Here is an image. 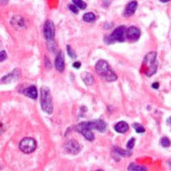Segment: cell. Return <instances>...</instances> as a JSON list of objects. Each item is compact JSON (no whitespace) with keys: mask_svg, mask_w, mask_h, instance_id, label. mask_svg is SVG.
I'll return each mask as SVG.
<instances>
[{"mask_svg":"<svg viewBox=\"0 0 171 171\" xmlns=\"http://www.w3.org/2000/svg\"><path fill=\"white\" fill-rule=\"evenodd\" d=\"M11 24L13 25L19 26V27L21 28L24 26V20L21 17H14L11 21Z\"/></svg>","mask_w":171,"mask_h":171,"instance_id":"cell-18","label":"cell"},{"mask_svg":"<svg viewBox=\"0 0 171 171\" xmlns=\"http://www.w3.org/2000/svg\"><path fill=\"white\" fill-rule=\"evenodd\" d=\"M20 75L19 69H16L13 70L11 73L6 75L2 78V82L4 84H10L15 82L19 79Z\"/></svg>","mask_w":171,"mask_h":171,"instance_id":"cell-11","label":"cell"},{"mask_svg":"<svg viewBox=\"0 0 171 171\" xmlns=\"http://www.w3.org/2000/svg\"><path fill=\"white\" fill-rule=\"evenodd\" d=\"M167 124L169 125H171V117H170L167 119Z\"/></svg>","mask_w":171,"mask_h":171,"instance_id":"cell-31","label":"cell"},{"mask_svg":"<svg viewBox=\"0 0 171 171\" xmlns=\"http://www.w3.org/2000/svg\"><path fill=\"white\" fill-rule=\"evenodd\" d=\"M81 77L83 80V82L86 84V85L87 86H92L93 85L95 80V78L91 73H88V72H84L81 75Z\"/></svg>","mask_w":171,"mask_h":171,"instance_id":"cell-14","label":"cell"},{"mask_svg":"<svg viewBox=\"0 0 171 171\" xmlns=\"http://www.w3.org/2000/svg\"><path fill=\"white\" fill-rule=\"evenodd\" d=\"M66 49H67V53L69 54V57H71L72 59H75V58H76L77 56H76V54H75V51L73 50V49H72L69 45L66 46Z\"/></svg>","mask_w":171,"mask_h":171,"instance_id":"cell-24","label":"cell"},{"mask_svg":"<svg viewBox=\"0 0 171 171\" xmlns=\"http://www.w3.org/2000/svg\"><path fill=\"white\" fill-rule=\"evenodd\" d=\"M74 4L77 6L78 8H80V9H85L87 6V4L85 2H84L83 0H72Z\"/></svg>","mask_w":171,"mask_h":171,"instance_id":"cell-21","label":"cell"},{"mask_svg":"<svg viewBox=\"0 0 171 171\" xmlns=\"http://www.w3.org/2000/svg\"><path fill=\"white\" fill-rule=\"evenodd\" d=\"M37 146L36 141L32 138H24L20 142L19 149L24 153H31L35 151Z\"/></svg>","mask_w":171,"mask_h":171,"instance_id":"cell-5","label":"cell"},{"mask_svg":"<svg viewBox=\"0 0 171 171\" xmlns=\"http://www.w3.org/2000/svg\"><path fill=\"white\" fill-rule=\"evenodd\" d=\"M7 58V54L5 51H1L0 52V59H1V62L4 61Z\"/></svg>","mask_w":171,"mask_h":171,"instance_id":"cell-27","label":"cell"},{"mask_svg":"<svg viewBox=\"0 0 171 171\" xmlns=\"http://www.w3.org/2000/svg\"><path fill=\"white\" fill-rule=\"evenodd\" d=\"M135 143H136V139L134 138H132L127 144V149H129V150L132 149L135 145Z\"/></svg>","mask_w":171,"mask_h":171,"instance_id":"cell-25","label":"cell"},{"mask_svg":"<svg viewBox=\"0 0 171 171\" xmlns=\"http://www.w3.org/2000/svg\"><path fill=\"white\" fill-rule=\"evenodd\" d=\"M138 2L136 1H132L127 4L124 10L125 17H130L133 15L137 10Z\"/></svg>","mask_w":171,"mask_h":171,"instance_id":"cell-13","label":"cell"},{"mask_svg":"<svg viewBox=\"0 0 171 171\" xmlns=\"http://www.w3.org/2000/svg\"><path fill=\"white\" fill-rule=\"evenodd\" d=\"M87 126L91 129H96L99 132L103 133L106 129V123L105 121L101 119H97L92 121L86 122Z\"/></svg>","mask_w":171,"mask_h":171,"instance_id":"cell-8","label":"cell"},{"mask_svg":"<svg viewBox=\"0 0 171 171\" xmlns=\"http://www.w3.org/2000/svg\"><path fill=\"white\" fill-rule=\"evenodd\" d=\"M45 65L46 68H47V69H50L51 68V64L50 60H49V59L47 57L45 58Z\"/></svg>","mask_w":171,"mask_h":171,"instance_id":"cell-28","label":"cell"},{"mask_svg":"<svg viewBox=\"0 0 171 171\" xmlns=\"http://www.w3.org/2000/svg\"><path fill=\"white\" fill-rule=\"evenodd\" d=\"M95 171H103L102 170H95Z\"/></svg>","mask_w":171,"mask_h":171,"instance_id":"cell-33","label":"cell"},{"mask_svg":"<svg viewBox=\"0 0 171 171\" xmlns=\"http://www.w3.org/2000/svg\"><path fill=\"white\" fill-rule=\"evenodd\" d=\"M133 127H134V129L136 130V132L138 133V134H142V133H144L145 132V129H144V126L142 125L140 123H136L134 124H133Z\"/></svg>","mask_w":171,"mask_h":171,"instance_id":"cell-22","label":"cell"},{"mask_svg":"<svg viewBox=\"0 0 171 171\" xmlns=\"http://www.w3.org/2000/svg\"><path fill=\"white\" fill-rule=\"evenodd\" d=\"M161 145L164 148H168L171 145V141L168 137H163L160 140Z\"/></svg>","mask_w":171,"mask_h":171,"instance_id":"cell-23","label":"cell"},{"mask_svg":"<svg viewBox=\"0 0 171 171\" xmlns=\"http://www.w3.org/2000/svg\"><path fill=\"white\" fill-rule=\"evenodd\" d=\"M81 63L80 62H75V63H73V67L74 68H76V69H79V68H80V66H81Z\"/></svg>","mask_w":171,"mask_h":171,"instance_id":"cell-29","label":"cell"},{"mask_svg":"<svg viewBox=\"0 0 171 171\" xmlns=\"http://www.w3.org/2000/svg\"><path fill=\"white\" fill-rule=\"evenodd\" d=\"M114 151L117 152L118 155H120L121 156H123V157H129V156L132 155V152L129 150H124L121 149V148L118 147H115Z\"/></svg>","mask_w":171,"mask_h":171,"instance_id":"cell-20","label":"cell"},{"mask_svg":"<svg viewBox=\"0 0 171 171\" xmlns=\"http://www.w3.org/2000/svg\"><path fill=\"white\" fill-rule=\"evenodd\" d=\"M141 32L135 26H131L127 30V38L132 41H136L140 39Z\"/></svg>","mask_w":171,"mask_h":171,"instance_id":"cell-10","label":"cell"},{"mask_svg":"<svg viewBox=\"0 0 171 171\" xmlns=\"http://www.w3.org/2000/svg\"><path fill=\"white\" fill-rule=\"evenodd\" d=\"M83 20L88 23L94 22L96 20V15L93 13H87L84 15Z\"/></svg>","mask_w":171,"mask_h":171,"instance_id":"cell-19","label":"cell"},{"mask_svg":"<svg viewBox=\"0 0 171 171\" xmlns=\"http://www.w3.org/2000/svg\"><path fill=\"white\" fill-rule=\"evenodd\" d=\"M65 149L69 153L76 155L80 151V145L77 140H71L66 144Z\"/></svg>","mask_w":171,"mask_h":171,"instance_id":"cell-9","label":"cell"},{"mask_svg":"<svg viewBox=\"0 0 171 171\" xmlns=\"http://www.w3.org/2000/svg\"><path fill=\"white\" fill-rule=\"evenodd\" d=\"M159 1L162 2V3H166V2H169L171 1V0H159Z\"/></svg>","mask_w":171,"mask_h":171,"instance_id":"cell-32","label":"cell"},{"mask_svg":"<svg viewBox=\"0 0 171 171\" xmlns=\"http://www.w3.org/2000/svg\"><path fill=\"white\" fill-rule=\"evenodd\" d=\"M95 69L97 73L107 82H115L117 80V75L112 70L108 63L106 60H99L95 65Z\"/></svg>","mask_w":171,"mask_h":171,"instance_id":"cell-1","label":"cell"},{"mask_svg":"<svg viewBox=\"0 0 171 171\" xmlns=\"http://www.w3.org/2000/svg\"><path fill=\"white\" fill-rule=\"evenodd\" d=\"M69 8L71 12H73L75 14H78V13H79V10L77 9V6L75 4H69Z\"/></svg>","mask_w":171,"mask_h":171,"instance_id":"cell-26","label":"cell"},{"mask_svg":"<svg viewBox=\"0 0 171 171\" xmlns=\"http://www.w3.org/2000/svg\"><path fill=\"white\" fill-rule=\"evenodd\" d=\"M152 87L154 89H158V88L159 87V84L158 82L153 83V84H152Z\"/></svg>","mask_w":171,"mask_h":171,"instance_id":"cell-30","label":"cell"},{"mask_svg":"<svg viewBox=\"0 0 171 171\" xmlns=\"http://www.w3.org/2000/svg\"><path fill=\"white\" fill-rule=\"evenodd\" d=\"M143 65L146 68L145 73L148 77H151L155 74L158 67L157 53L155 51L148 53L143 60Z\"/></svg>","mask_w":171,"mask_h":171,"instance_id":"cell-3","label":"cell"},{"mask_svg":"<svg viewBox=\"0 0 171 171\" xmlns=\"http://www.w3.org/2000/svg\"><path fill=\"white\" fill-rule=\"evenodd\" d=\"M65 55L62 51H60L55 59V67L58 71L62 72L65 70Z\"/></svg>","mask_w":171,"mask_h":171,"instance_id":"cell-12","label":"cell"},{"mask_svg":"<svg viewBox=\"0 0 171 171\" xmlns=\"http://www.w3.org/2000/svg\"><path fill=\"white\" fill-rule=\"evenodd\" d=\"M76 129L78 132L82 134L84 136L86 140L89 141H92L95 139V136L92 132V129L86 125V122H82L80 123L76 127Z\"/></svg>","mask_w":171,"mask_h":171,"instance_id":"cell-7","label":"cell"},{"mask_svg":"<svg viewBox=\"0 0 171 171\" xmlns=\"http://www.w3.org/2000/svg\"><path fill=\"white\" fill-rule=\"evenodd\" d=\"M40 106L42 110L48 114L53 112V101L49 89L47 86H42L40 88Z\"/></svg>","mask_w":171,"mask_h":171,"instance_id":"cell-2","label":"cell"},{"mask_svg":"<svg viewBox=\"0 0 171 171\" xmlns=\"http://www.w3.org/2000/svg\"><path fill=\"white\" fill-rule=\"evenodd\" d=\"M129 171H148L147 169L145 166H140L135 163H132L129 164L128 167Z\"/></svg>","mask_w":171,"mask_h":171,"instance_id":"cell-17","label":"cell"},{"mask_svg":"<svg viewBox=\"0 0 171 171\" xmlns=\"http://www.w3.org/2000/svg\"><path fill=\"white\" fill-rule=\"evenodd\" d=\"M56 33V28L53 21L51 20H47L43 26V34L47 41H51L54 40Z\"/></svg>","mask_w":171,"mask_h":171,"instance_id":"cell-6","label":"cell"},{"mask_svg":"<svg viewBox=\"0 0 171 171\" xmlns=\"http://www.w3.org/2000/svg\"><path fill=\"white\" fill-rule=\"evenodd\" d=\"M170 167H171V162H170Z\"/></svg>","mask_w":171,"mask_h":171,"instance_id":"cell-34","label":"cell"},{"mask_svg":"<svg viewBox=\"0 0 171 171\" xmlns=\"http://www.w3.org/2000/svg\"><path fill=\"white\" fill-rule=\"evenodd\" d=\"M114 129L120 134H125L129 130V125L125 121H120L115 125Z\"/></svg>","mask_w":171,"mask_h":171,"instance_id":"cell-15","label":"cell"},{"mask_svg":"<svg viewBox=\"0 0 171 171\" xmlns=\"http://www.w3.org/2000/svg\"><path fill=\"white\" fill-rule=\"evenodd\" d=\"M24 93L26 96L32 99H36L38 97L37 89L34 86H31L28 87V88L25 89Z\"/></svg>","mask_w":171,"mask_h":171,"instance_id":"cell-16","label":"cell"},{"mask_svg":"<svg viewBox=\"0 0 171 171\" xmlns=\"http://www.w3.org/2000/svg\"><path fill=\"white\" fill-rule=\"evenodd\" d=\"M127 29L126 28L125 26H118V27H117L113 31L111 35L108 36V43H112L114 42H124L127 38Z\"/></svg>","mask_w":171,"mask_h":171,"instance_id":"cell-4","label":"cell"}]
</instances>
